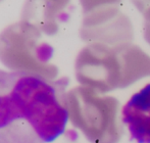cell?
Returning a JSON list of instances; mask_svg holds the SVG:
<instances>
[{
	"label": "cell",
	"instance_id": "obj_1",
	"mask_svg": "<svg viewBox=\"0 0 150 143\" xmlns=\"http://www.w3.org/2000/svg\"><path fill=\"white\" fill-rule=\"evenodd\" d=\"M64 83L0 70V143H50L69 122Z\"/></svg>",
	"mask_w": 150,
	"mask_h": 143
},
{
	"label": "cell",
	"instance_id": "obj_2",
	"mask_svg": "<svg viewBox=\"0 0 150 143\" xmlns=\"http://www.w3.org/2000/svg\"><path fill=\"white\" fill-rule=\"evenodd\" d=\"M48 58L49 50L40 42V31L30 25L21 21L0 34V60L11 71L54 79L57 71Z\"/></svg>",
	"mask_w": 150,
	"mask_h": 143
},
{
	"label": "cell",
	"instance_id": "obj_4",
	"mask_svg": "<svg viewBox=\"0 0 150 143\" xmlns=\"http://www.w3.org/2000/svg\"><path fill=\"white\" fill-rule=\"evenodd\" d=\"M71 0H26L22 9V22L38 31L52 34L57 29V20Z\"/></svg>",
	"mask_w": 150,
	"mask_h": 143
},
{
	"label": "cell",
	"instance_id": "obj_3",
	"mask_svg": "<svg viewBox=\"0 0 150 143\" xmlns=\"http://www.w3.org/2000/svg\"><path fill=\"white\" fill-rule=\"evenodd\" d=\"M122 121L133 140L150 143V83L131 96L122 109Z\"/></svg>",
	"mask_w": 150,
	"mask_h": 143
},
{
	"label": "cell",
	"instance_id": "obj_7",
	"mask_svg": "<svg viewBox=\"0 0 150 143\" xmlns=\"http://www.w3.org/2000/svg\"><path fill=\"white\" fill-rule=\"evenodd\" d=\"M1 1H3V0H0V2H1Z\"/></svg>",
	"mask_w": 150,
	"mask_h": 143
},
{
	"label": "cell",
	"instance_id": "obj_6",
	"mask_svg": "<svg viewBox=\"0 0 150 143\" xmlns=\"http://www.w3.org/2000/svg\"><path fill=\"white\" fill-rule=\"evenodd\" d=\"M131 1L143 14L150 10V0H131Z\"/></svg>",
	"mask_w": 150,
	"mask_h": 143
},
{
	"label": "cell",
	"instance_id": "obj_5",
	"mask_svg": "<svg viewBox=\"0 0 150 143\" xmlns=\"http://www.w3.org/2000/svg\"><path fill=\"white\" fill-rule=\"evenodd\" d=\"M80 3L84 13L88 14L103 8L120 6L122 4V0H80Z\"/></svg>",
	"mask_w": 150,
	"mask_h": 143
}]
</instances>
